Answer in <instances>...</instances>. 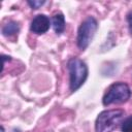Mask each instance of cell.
<instances>
[{
	"instance_id": "1",
	"label": "cell",
	"mask_w": 132,
	"mask_h": 132,
	"mask_svg": "<svg viewBox=\"0 0 132 132\" xmlns=\"http://www.w3.org/2000/svg\"><path fill=\"white\" fill-rule=\"evenodd\" d=\"M124 118V111L121 109L104 110L96 119V132H111L121 123Z\"/></svg>"
},
{
	"instance_id": "2",
	"label": "cell",
	"mask_w": 132,
	"mask_h": 132,
	"mask_svg": "<svg viewBox=\"0 0 132 132\" xmlns=\"http://www.w3.org/2000/svg\"><path fill=\"white\" fill-rule=\"evenodd\" d=\"M68 70L70 76V90L79 89L88 77V67L84 61L78 58H72L68 61Z\"/></svg>"
},
{
	"instance_id": "3",
	"label": "cell",
	"mask_w": 132,
	"mask_h": 132,
	"mask_svg": "<svg viewBox=\"0 0 132 132\" xmlns=\"http://www.w3.org/2000/svg\"><path fill=\"white\" fill-rule=\"evenodd\" d=\"M131 96L130 88L125 82H116L111 85L103 97V104L109 105L112 103L126 102Z\"/></svg>"
},
{
	"instance_id": "4",
	"label": "cell",
	"mask_w": 132,
	"mask_h": 132,
	"mask_svg": "<svg viewBox=\"0 0 132 132\" xmlns=\"http://www.w3.org/2000/svg\"><path fill=\"white\" fill-rule=\"evenodd\" d=\"M98 28L97 21L93 16H88L79 26L77 31V46L80 50H86L93 39Z\"/></svg>"
},
{
	"instance_id": "5",
	"label": "cell",
	"mask_w": 132,
	"mask_h": 132,
	"mask_svg": "<svg viewBox=\"0 0 132 132\" xmlns=\"http://www.w3.org/2000/svg\"><path fill=\"white\" fill-rule=\"evenodd\" d=\"M30 29L33 33H36V34L45 33L50 29V19L45 14L36 15L31 23Z\"/></svg>"
},
{
	"instance_id": "6",
	"label": "cell",
	"mask_w": 132,
	"mask_h": 132,
	"mask_svg": "<svg viewBox=\"0 0 132 132\" xmlns=\"http://www.w3.org/2000/svg\"><path fill=\"white\" fill-rule=\"evenodd\" d=\"M53 28L57 34H61L65 30V18L62 13H57L53 16Z\"/></svg>"
},
{
	"instance_id": "7",
	"label": "cell",
	"mask_w": 132,
	"mask_h": 132,
	"mask_svg": "<svg viewBox=\"0 0 132 132\" xmlns=\"http://www.w3.org/2000/svg\"><path fill=\"white\" fill-rule=\"evenodd\" d=\"M20 31V26L16 22H13V21H10L8 22L6 25L3 26L2 28V34L4 36H11V35H14L16 34L18 32Z\"/></svg>"
},
{
	"instance_id": "8",
	"label": "cell",
	"mask_w": 132,
	"mask_h": 132,
	"mask_svg": "<svg viewBox=\"0 0 132 132\" xmlns=\"http://www.w3.org/2000/svg\"><path fill=\"white\" fill-rule=\"evenodd\" d=\"M122 132H132V116L127 118L123 123H122Z\"/></svg>"
},
{
	"instance_id": "9",
	"label": "cell",
	"mask_w": 132,
	"mask_h": 132,
	"mask_svg": "<svg viewBox=\"0 0 132 132\" xmlns=\"http://www.w3.org/2000/svg\"><path fill=\"white\" fill-rule=\"evenodd\" d=\"M45 3V1H37V0H33V1H28V4L33 8V9H38L40 6H42Z\"/></svg>"
},
{
	"instance_id": "10",
	"label": "cell",
	"mask_w": 132,
	"mask_h": 132,
	"mask_svg": "<svg viewBox=\"0 0 132 132\" xmlns=\"http://www.w3.org/2000/svg\"><path fill=\"white\" fill-rule=\"evenodd\" d=\"M127 21H128V25H129V31L132 34V11H130L127 14Z\"/></svg>"
},
{
	"instance_id": "11",
	"label": "cell",
	"mask_w": 132,
	"mask_h": 132,
	"mask_svg": "<svg viewBox=\"0 0 132 132\" xmlns=\"http://www.w3.org/2000/svg\"><path fill=\"white\" fill-rule=\"evenodd\" d=\"M1 132H4V128L3 127H1Z\"/></svg>"
}]
</instances>
